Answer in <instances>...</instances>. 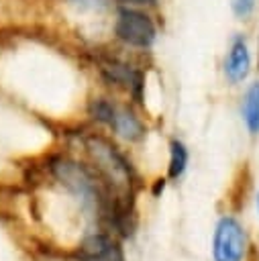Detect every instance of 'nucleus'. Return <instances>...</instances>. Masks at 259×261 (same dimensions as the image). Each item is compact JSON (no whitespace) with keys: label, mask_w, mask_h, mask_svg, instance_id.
Masks as SVG:
<instances>
[{"label":"nucleus","mask_w":259,"mask_h":261,"mask_svg":"<svg viewBox=\"0 0 259 261\" xmlns=\"http://www.w3.org/2000/svg\"><path fill=\"white\" fill-rule=\"evenodd\" d=\"M51 171L53 175L77 198H82L86 204H94L100 208L102 214H106L110 218L114 206H116V198H112L110 194H106L100 184H98V171L94 173L92 169H88L86 165L73 161V159H53L51 163Z\"/></svg>","instance_id":"nucleus-1"},{"label":"nucleus","mask_w":259,"mask_h":261,"mask_svg":"<svg viewBox=\"0 0 259 261\" xmlns=\"http://www.w3.org/2000/svg\"><path fill=\"white\" fill-rule=\"evenodd\" d=\"M84 147L90 153L98 175L112 188L116 190H131V181H133V167L126 161V157L118 151V147L114 143H110L106 137L102 135H88L84 139Z\"/></svg>","instance_id":"nucleus-2"},{"label":"nucleus","mask_w":259,"mask_h":261,"mask_svg":"<svg viewBox=\"0 0 259 261\" xmlns=\"http://www.w3.org/2000/svg\"><path fill=\"white\" fill-rule=\"evenodd\" d=\"M114 37L135 49H149L157 39L153 18L137 6H120L114 18Z\"/></svg>","instance_id":"nucleus-3"},{"label":"nucleus","mask_w":259,"mask_h":261,"mask_svg":"<svg viewBox=\"0 0 259 261\" xmlns=\"http://www.w3.org/2000/svg\"><path fill=\"white\" fill-rule=\"evenodd\" d=\"M247 251V237L241 222L232 216H222L214 228L212 257L214 261H243Z\"/></svg>","instance_id":"nucleus-4"},{"label":"nucleus","mask_w":259,"mask_h":261,"mask_svg":"<svg viewBox=\"0 0 259 261\" xmlns=\"http://www.w3.org/2000/svg\"><path fill=\"white\" fill-rule=\"evenodd\" d=\"M98 69H100V73H102V77H104L106 84L124 88L126 92H131V96L137 102H141V98H143V86H145L143 84V71H139L131 63L120 61V59H114V57L100 59Z\"/></svg>","instance_id":"nucleus-5"},{"label":"nucleus","mask_w":259,"mask_h":261,"mask_svg":"<svg viewBox=\"0 0 259 261\" xmlns=\"http://www.w3.org/2000/svg\"><path fill=\"white\" fill-rule=\"evenodd\" d=\"M77 257L80 261H124L122 249L106 234H92L84 239Z\"/></svg>","instance_id":"nucleus-6"},{"label":"nucleus","mask_w":259,"mask_h":261,"mask_svg":"<svg viewBox=\"0 0 259 261\" xmlns=\"http://www.w3.org/2000/svg\"><path fill=\"white\" fill-rule=\"evenodd\" d=\"M249 71H251V53H249L245 39L239 35L230 41V47H228V53L224 59V75L228 82L239 84V82L247 80Z\"/></svg>","instance_id":"nucleus-7"},{"label":"nucleus","mask_w":259,"mask_h":261,"mask_svg":"<svg viewBox=\"0 0 259 261\" xmlns=\"http://www.w3.org/2000/svg\"><path fill=\"white\" fill-rule=\"evenodd\" d=\"M110 128L126 141H141L145 137V124L133 110L124 106H116V114H114Z\"/></svg>","instance_id":"nucleus-8"},{"label":"nucleus","mask_w":259,"mask_h":261,"mask_svg":"<svg viewBox=\"0 0 259 261\" xmlns=\"http://www.w3.org/2000/svg\"><path fill=\"white\" fill-rule=\"evenodd\" d=\"M241 114H243V120H245V126L249 128V133L257 135L259 133V82H255L247 88L243 106H241Z\"/></svg>","instance_id":"nucleus-9"},{"label":"nucleus","mask_w":259,"mask_h":261,"mask_svg":"<svg viewBox=\"0 0 259 261\" xmlns=\"http://www.w3.org/2000/svg\"><path fill=\"white\" fill-rule=\"evenodd\" d=\"M188 159H190L188 147H186L182 141L173 139V141L169 143V165H167V173H169L171 179H177V177L186 171Z\"/></svg>","instance_id":"nucleus-10"},{"label":"nucleus","mask_w":259,"mask_h":261,"mask_svg":"<svg viewBox=\"0 0 259 261\" xmlns=\"http://www.w3.org/2000/svg\"><path fill=\"white\" fill-rule=\"evenodd\" d=\"M88 114L96 122H102V124L110 126L112 120H114V114H116V106L108 98H94L88 104Z\"/></svg>","instance_id":"nucleus-11"},{"label":"nucleus","mask_w":259,"mask_h":261,"mask_svg":"<svg viewBox=\"0 0 259 261\" xmlns=\"http://www.w3.org/2000/svg\"><path fill=\"white\" fill-rule=\"evenodd\" d=\"M80 12H104L110 8L112 0H67Z\"/></svg>","instance_id":"nucleus-12"},{"label":"nucleus","mask_w":259,"mask_h":261,"mask_svg":"<svg viewBox=\"0 0 259 261\" xmlns=\"http://www.w3.org/2000/svg\"><path fill=\"white\" fill-rule=\"evenodd\" d=\"M257 0H230V10L237 18H247L253 14Z\"/></svg>","instance_id":"nucleus-13"},{"label":"nucleus","mask_w":259,"mask_h":261,"mask_svg":"<svg viewBox=\"0 0 259 261\" xmlns=\"http://www.w3.org/2000/svg\"><path fill=\"white\" fill-rule=\"evenodd\" d=\"M120 6H137V8H149V6H155L159 0H116Z\"/></svg>","instance_id":"nucleus-14"},{"label":"nucleus","mask_w":259,"mask_h":261,"mask_svg":"<svg viewBox=\"0 0 259 261\" xmlns=\"http://www.w3.org/2000/svg\"><path fill=\"white\" fill-rule=\"evenodd\" d=\"M257 212H259V196H257Z\"/></svg>","instance_id":"nucleus-15"}]
</instances>
